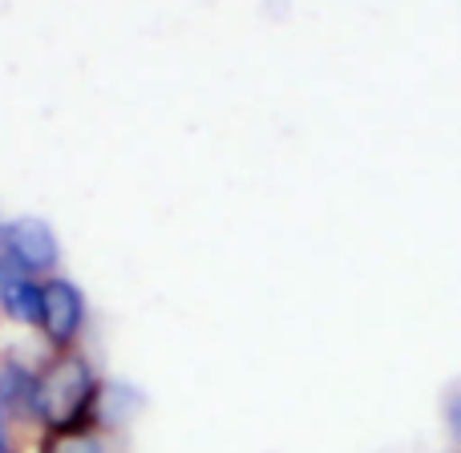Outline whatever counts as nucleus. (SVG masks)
Listing matches in <instances>:
<instances>
[{
    "label": "nucleus",
    "instance_id": "nucleus-1",
    "mask_svg": "<svg viewBox=\"0 0 461 453\" xmlns=\"http://www.w3.org/2000/svg\"><path fill=\"white\" fill-rule=\"evenodd\" d=\"M32 421L45 433H97L105 430V385L89 357L77 349L53 352L45 368H37L32 389Z\"/></svg>",
    "mask_w": 461,
    "mask_h": 453
},
{
    "label": "nucleus",
    "instance_id": "nucleus-2",
    "mask_svg": "<svg viewBox=\"0 0 461 453\" xmlns=\"http://www.w3.org/2000/svg\"><path fill=\"white\" fill-rule=\"evenodd\" d=\"M86 295L73 279L49 276L45 279V312H41V336L49 340L53 352H69L86 332Z\"/></svg>",
    "mask_w": 461,
    "mask_h": 453
},
{
    "label": "nucleus",
    "instance_id": "nucleus-3",
    "mask_svg": "<svg viewBox=\"0 0 461 453\" xmlns=\"http://www.w3.org/2000/svg\"><path fill=\"white\" fill-rule=\"evenodd\" d=\"M5 255L29 276L49 279L57 276V263H61V243H57V231L45 219L21 215L5 223Z\"/></svg>",
    "mask_w": 461,
    "mask_h": 453
},
{
    "label": "nucleus",
    "instance_id": "nucleus-4",
    "mask_svg": "<svg viewBox=\"0 0 461 453\" xmlns=\"http://www.w3.org/2000/svg\"><path fill=\"white\" fill-rule=\"evenodd\" d=\"M0 312L21 328H41L45 312V279L21 271L8 255H0Z\"/></svg>",
    "mask_w": 461,
    "mask_h": 453
},
{
    "label": "nucleus",
    "instance_id": "nucleus-5",
    "mask_svg": "<svg viewBox=\"0 0 461 453\" xmlns=\"http://www.w3.org/2000/svg\"><path fill=\"white\" fill-rule=\"evenodd\" d=\"M37 453H113L105 441V430L97 433H45Z\"/></svg>",
    "mask_w": 461,
    "mask_h": 453
},
{
    "label": "nucleus",
    "instance_id": "nucleus-6",
    "mask_svg": "<svg viewBox=\"0 0 461 453\" xmlns=\"http://www.w3.org/2000/svg\"><path fill=\"white\" fill-rule=\"evenodd\" d=\"M446 425H449V433L461 441V389H454L446 397Z\"/></svg>",
    "mask_w": 461,
    "mask_h": 453
},
{
    "label": "nucleus",
    "instance_id": "nucleus-7",
    "mask_svg": "<svg viewBox=\"0 0 461 453\" xmlns=\"http://www.w3.org/2000/svg\"><path fill=\"white\" fill-rule=\"evenodd\" d=\"M0 453H13V446H8V430H5V417H0Z\"/></svg>",
    "mask_w": 461,
    "mask_h": 453
},
{
    "label": "nucleus",
    "instance_id": "nucleus-8",
    "mask_svg": "<svg viewBox=\"0 0 461 453\" xmlns=\"http://www.w3.org/2000/svg\"><path fill=\"white\" fill-rule=\"evenodd\" d=\"M0 255H5V223H0Z\"/></svg>",
    "mask_w": 461,
    "mask_h": 453
},
{
    "label": "nucleus",
    "instance_id": "nucleus-9",
    "mask_svg": "<svg viewBox=\"0 0 461 453\" xmlns=\"http://www.w3.org/2000/svg\"><path fill=\"white\" fill-rule=\"evenodd\" d=\"M0 417H8V413H5V401H0Z\"/></svg>",
    "mask_w": 461,
    "mask_h": 453
}]
</instances>
